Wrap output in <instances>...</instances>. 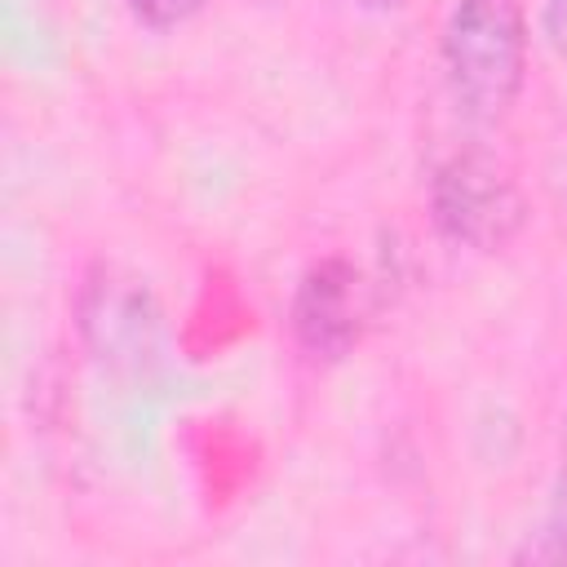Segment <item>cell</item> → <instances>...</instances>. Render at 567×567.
<instances>
[{"mask_svg": "<svg viewBox=\"0 0 567 567\" xmlns=\"http://www.w3.org/2000/svg\"><path fill=\"white\" fill-rule=\"evenodd\" d=\"M430 217L443 239L474 252H501L523 230L527 199L487 151H456L430 177Z\"/></svg>", "mask_w": 567, "mask_h": 567, "instance_id": "3", "label": "cell"}, {"mask_svg": "<svg viewBox=\"0 0 567 567\" xmlns=\"http://www.w3.org/2000/svg\"><path fill=\"white\" fill-rule=\"evenodd\" d=\"M75 328L93 363L124 381L137 385L159 368L164 350V315L146 279L115 261H97L84 270L80 292H75Z\"/></svg>", "mask_w": 567, "mask_h": 567, "instance_id": "2", "label": "cell"}, {"mask_svg": "<svg viewBox=\"0 0 567 567\" xmlns=\"http://www.w3.org/2000/svg\"><path fill=\"white\" fill-rule=\"evenodd\" d=\"M518 563H567V474H558L549 514L518 549Z\"/></svg>", "mask_w": 567, "mask_h": 567, "instance_id": "5", "label": "cell"}, {"mask_svg": "<svg viewBox=\"0 0 567 567\" xmlns=\"http://www.w3.org/2000/svg\"><path fill=\"white\" fill-rule=\"evenodd\" d=\"M372 310L377 301H372V284L363 279V270L350 257L332 252V257H319L297 279L292 337L310 359L337 363L359 346Z\"/></svg>", "mask_w": 567, "mask_h": 567, "instance_id": "4", "label": "cell"}, {"mask_svg": "<svg viewBox=\"0 0 567 567\" xmlns=\"http://www.w3.org/2000/svg\"><path fill=\"white\" fill-rule=\"evenodd\" d=\"M563 474H567V421H563Z\"/></svg>", "mask_w": 567, "mask_h": 567, "instance_id": "9", "label": "cell"}, {"mask_svg": "<svg viewBox=\"0 0 567 567\" xmlns=\"http://www.w3.org/2000/svg\"><path fill=\"white\" fill-rule=\"evenodd\" d=\"M257 4H266V0H257Z\"/></svg>", "mask_w": 567, "mask_h": 567, "instance_id": "10", "label": "cell"}, {"mask_svg": "<svg viewBox=\"0 0 567 567\" xmlns=\"http://www.w3.org/2000/svg\"><path fill=\"white\" fill-rule=\"evenodd\" d=\"M124 4H128V13H133L137 22H146V27H155V31L182 27V22H190V18L204 9V0H124Z\"/></svg>", "mask_w": 567, "mask_h": 567, "instance_id": "6", "label": "cell"}, {"mask_svg": "<svg viewBox=\"0 0 567 567\" xmlns=\"http://www.w3.org/2000/svg\"><path fill=\"white\" fill-rule=\"evenodd\" d=\"M545 35L554 53L567 62V0H545Z\"/></svg>", "mask_w": 567, "mask_h": 567, "instance_id": "7", "label": "cell"}, {"mask_svg": "<svg viewBox=\"0 0 567 567\" xmlns=\"http://www.w3.org/2000/svg\"><path fill=\"white\" fill-rule=\"evenodd\" d=\"M359 4H368V9H394V4H403V0H359Z\"/></svg>", "mask_w": 567, "mask_h": 567, "instance_id": "8", "label": "cell"}, {"mask_svg": "<svg viewBox=\"0 0 567 567\" xmlns=\"http://www.w3.org/2000/svg\"><path fill=\"white\" fill-rule=\"evenodd\" d=\"M443 71L470 120H501L523 93L527 18L518 0H456L443 22Z\"/></svg>", "mask_w": 567, "mask_h": 567, "instance_id": "1", "label": "cell"}]
</instances>
